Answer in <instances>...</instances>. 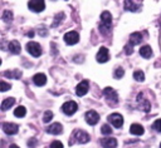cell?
<instances>
[{"instance_id": "obj_1", "label": "cell", "mask_w": 161, "mask_h": 148, "mask_svg": "<svg viewBox=\"0 0 161 148\" xmlns=\"http://www.w3.org/2000/svg\"><path fill=\"white\" fill-rule=\"evenodd\" d=\"M98 29L101 31V34L103 35H108L111 33V29H112V15L109 11H103L101 14V21H99V25H98Z\"/></svg>"}, {"instance_id": "obj_2", "label": "cell", "mask_w": 161, "mask_h": 148, "mask_svg": "<svg viewBox=\"0 0 161 148\" xmlns=\"http://www.w3.org/2000/svg\"><path fill=\"white\" fill-rule=\"evenodd\" d=\"M91 139L89 134L82 129H75L69 139V145H73L74 143H80V144H84V143H88Z\"/></svg>"}, {"instance_id": "obj_3", "label": "cell", "mask_w": 161, "mask_h": 148, "mask_svg": "<svg viewBox=\"0 0 161 148\" xmlns=\"http://www.w3.org/2000/svg\"><path fill=\"white\" fill-rule=\"evenodd\" d=\"M103 94H104V97L107 99V103L109 105H114V104L118 103V94L113 88H111V87L104 88L103 89Z\"/></svg>"}, {"instance_id": "obj_4", "label": "cell", "mask_w": 161, "mask_h": 148, "mask_svg": "<svg viewBox=\"0 0 161 148\" xmlns=\"http://www.w3.org/2000/svg\"><path fill=\"white\" fill-rule=\"evenodd\" d=\"M136 100H137V104H138L140 109H142L145 113H148V112H150V109H151V103H150V100H148L147 98H145L143 93H138Z\"/></svg>"}, {"instance_id": "obj_5", "label": "cell", "mask_w": 161, "mask_h": 148, "mask_svg": "<svg viewBox=\"0 0 161 148\" xmlns=\"http://www.w3.org/2000/svg\"><path fill=\"white\" fill-rule=\"evenodd\" d=\"M26 50H28V53H29L30 55H33V56H35V58L40 56L42 53H43L40 45H39L36 41H29V43L26 44Z\"/></svg>"}, {"instance_id": "obj_6", "label": "cell", "mask_w": 161, "mask_h": 148, "mask_svg": "<svg viewBox=\"0 0 161 148\" xmlns=\"http://www.w3.org/2000/svg\"><path fill=\"white\" fill-rule=\"evenodd\" d=\"M28 8L34 13H42L45 9V3L44 0H29Z\"/></svg>"}, {"instance_id": "obj_7", "label": "cell", "mask_w": 161, "mask_h": 148, "mask_svg": "<svg viewBox=\"0 0 161 148\" xmlns=\"http://www.w3.org/2000/svg\"><path fill=\"white\" fill-rule=\"evenodd\" d=\"M77 109H78V104H77L75 102H73V100L65 102V103L62 105V110H63V113L67 114V115L74 114V113L77 112Z\"/></svg>"}, {"instance_id": "obj_8", "label": "cell", "mask_w": 161, "mask_h": 148, "mask_svg": "<svg viewBox=\"0 0 161 148\" xmlns=\"http://www.w3.org/2000/svg\"><path fill=\"white\" fill-rule=\"evenodd\" d=\"M63 39H64L65 44H68V45H74V44H77V43L79 41V34H78L77 31H68V33L64 34Z\"/></svg>"}, {"instance_id": "obj_9", "label": "cell", "mask_w": 161, "mask_h": 148, "mask_svg": "<svg viewBox=\"0 0 161 148\" xmlns=\"http://www.w3.org/2000/svg\"><path fill=\"white\" fill-rule=\"evenodd\" d=\"M108 122L114 127V128H121L122 124H123V117L118 113H112L108 115Z\"/></svg>"}, {"instance_id": "obj_10", "label": "cell", "mask_w": 161, "mask_h": 148, "mask_svg": "<svg viewBox=\"0 0 161 148\" xmlns=\"http://www.w3.org/2000/svg\"><path fill=\"white\" fill-rule=\"evenodd\" d=\"M108 59H109V51H108V49L106 46H101L99 50H98V53H97V55H96V60L98 63H106V61H108Z\"/></svg>"}, {"instance_id": "obj_11", "label": "cell", "mask_w": 161, "mask_h": 148, "mask_svg": "<svg viewBox=\"0 0 161 148\" xmlns=\"http://www.w3.org/2000/svg\"><path fill=\"white\" fill-rule=\"evenodd\" d=\"M1 128L4 130V133L9 134V135H13V134H16L19 132V127L18 124H14V123H3L1 124Z\"/></svg>"}, {"instance_id": "obj_12", "label": "cell", "mask_w": 161, "mask_h": 148, "mask_svg": "<svg viewBox=\"0 0 161 148\" xmlns=\"http://www.w3.org/2000/svg\"><path fill=\"white\" fill-rule=\"evenodd\" d=\"M84 117H86V122H87L89 125H94V124H97L98 120H99V115H98V113H97L96 110H88Z\"/></svg>"}, {"instance_id": "obj_13", "label": "cell", "mask_w": 161, "mask_h": 148, "mask_svg": "<svg viewBox=\"0 0 161 148\" xmlns=\"http://www.w3.org/2000/svg\"><path fill=\"white\" fill-rule=\"evenodd\" d=\"M88 88H89V83H88V80H83V82H80V83L77 85V89H75L77 95H78V97H83V95H86L87 92H88Z\"/></svg>"}, {"instance_id": "obj_14", "label": "cell", "mask_w": 161, "mask_h": 148, "mask_svg": "<svg viewBox=\"0 0 161 148\" xmlns=\"http://www.w3.org/2000/svg\"><path fill=\"white\" fill-rule=\"evenodd\" d=\"M142 34L141 33H138V31H135V33H132L131 35H130V39H128V44L131 45V46H133V45H137V44H140L141 41H142Z\"/></svg>"}, {"instance_id": "obj_15", "label": "cell", "mask_w": 161, "mask_h": 148, "mask_svg": "<svg viewBox=\"0 0 161 148\" xmlns=\"http://www.w3.org/2000/svg\"><path fill=\"white\" fill-rule=\"evenodd\" d=\"M101 144L103 148H117V139L116 138H102Z\"/></svg>"}, {"instance_id": "obj_16", "label": "cell", "mask_w": 161, "mask_h": 148, "mask_svg": "<svg viewBox=\"0 0 161 148\" xmlns=\"http://www.w3.org/2000/svg\"><path fill=\"white\" fill-rule=\"evenodd\" d=\"M63 132V127H62V124L60 123H53V124H50L48 128H47V133H49V134H60Z\"/></svg>"}, {"instance_id": "obj_17", "label": "cell", "mask_w": 161, "mask_h": 148, "mask_svg": "<svg viewBox=\"0 0 161 148\" xmlns=\"http://www.w3.org/2000/svg\"><path fill=\"white\" fill-rule=\"evenodd\" d=\"M123 8L126 11H132V13H136L140 10V5L135 4L132 0H125L123 1Z\"/></svg>"}, {"instance_id": "obj_18", "label": "cell", "mask_w": 161, "mask_h": 148, "mask_svg": "<svg viewBox=\"0 0 161 148\" xmlns=\"http://www.w3.org/2000/svg\"><path fill=\"white\" fill-rule=\"evenodd\" d=\"M8 49L11 54H19L21 51V48H20V43L18 40H13L8 44Z\"/></svg>"}, {"instance_id": "obj_19", "label": "cell", "mask_w": 161, "mask_h": 148, "mask_svg": "<svg viewBox=\"0 0 161 148\" xmlns=\"http://www.w3.org/2000/svg\"><path fill=\"white\" fill-rule=\"evenodd\" d=\"M33 82H34L35 85L42 87V85H44V84L47 83V77H45V74H43V73H38V74H35V75L33 77Z\"/></svg>"}, {"instance_id": "obj_20", "label": "cell", "mask_w": 161, "mask_h": 148, "mask_svg": "<svg viewBox=\"0 0 161 148\" xmlns=\"http://www.w3.org/2000/svg\"><path fill=\"white\" fill-rule=\"evenodd\" d=\"M143 132H145V129H143V127H142L141 124L135 123V124H132V125L130 127V133H131V134H135V135H142Z\"/></svg>"}, {"instance_id": "obj_21", "label": "cell", "mask_w": 161, "mask_h": 148, "mask_svg": "<svg viewBox=\"0 0 161 148\" xmlns=\"http://www.w3.org/2000/svg\"><path fill=\"white\" fill-rule=\"evenodd\" d=\"M140 55H141L142 58H145V59L151 58V55H152V49H151V46H150V45H143V46H141V48H140Z\"/></svg>"}, {"instance_id": "obj_22", "label": "cell", "mask_w": 161, "mask_h": 148, "mask_svg": "<svg viewBox=\"0 0 161 148\" xmlns=\"http://www.w3.org/2000/svg\"><path fill=\"white\" fill-rule=\"evenodd\" d=\"M14 103H15V98H13V97H9V98L4 99L3 103H1V110H3V112L8 110L10 107L14 105Z\"/></svg>"}, {"instance_id": "obj_23", "label": "cell", "mask_w": 161, "mask_h": 148, "mask_svg": "<svg viewBox=\"0 0 161 148\" xmlns=\"http://www.w3.org/2000/svg\"><path fill=\"white\" fill-rule=\"evenodd\" d=\"M4 77L13 78V79H20L21 71L18 70V69H15V70H6V71H4Z\"/></svg>"}, {"instance_id": "obj_24", "label": "cell", "mask_w": 161, "mask_h": 148, "mask_svg": "<svg viewBox=\"0 0 161 148\" xmlns=\"http://www.w3.org/2000/svg\"><path fill=\"white\" fill-rule=\"evenodd\" d=\"M25 114H26V109H25L23 105H19V107L15 108V110H14V115L18 117V118H23Z\"/></svg>"}, {"instance_id": "obj_25", "label": "cell", "mask_w": 161, "mask_h": 148, "mask_svg": "<svg viewBox=\"0 0 161 148\" xmlns=\"http://www.w3.org/2000/svg\"><path fill=\"white\" fill-rule=\"evenodd\" d=\"M64 13H58L57 15H55V18H54V23L52 24V28H55V26H58L62 21H63V19H64Z\"/></svg>"}, {"instance_id": "obj_26", "label": "cell", "mask_w": 161, "mask_h": 148, "mask_svg": "<svg viewBox=\"0 0 161 148\" xmlns=\"http://www.w3.org/2000/svg\"><path fill=\"white\" fill-rule=\"evenodd\" d=\"M11 20H13V13H11L10 10H5V11L3 13V21L10 23Z\"/></svg>"}, {"instance_id": "obj_27", "label": "cell", "mask_w": 161, "mask_h": 148, "mask_svg": "<svg viewBox=\"0 0 161 148\" xmlns=\"http://www.w3.org/2000/svg\"><path fill=\"white\" fill-rule=\"evenodd\" d=\"M133 78H135L136 82H143V80H145V74H143V71H141V70H136V71L133 73Z\"/></svg>"}, {"instance_id": "obj_28", "label": "cell", "mask_w": 161, "mask_h": 148, "mask_svg": "<svg viewBox=\"0 0 161 148\" xmlns=\"http://www.w3.org/2000/svg\"><path fill=\"white\" fill-rule=\"evenodd\" d=\"M52 119H53V112L47 110V112L44 113V115H43V122H44V123H48V122H50Z\"/></svg>"}, {"instance_id": "obj_29", "label": "cell", "mask_w": 161, "mask_h": 148, "mask_svg": "<svg viewBox=\"0 0 161 148\" xmlns=\"http://www.w3.org/2000/svg\"><path fill=\"white\" fill-rule=\"evenodd\" d=\"M123 75H125V70H123L122 68H117V69L114 70V73H113V77H114L116 79H121Z\"/></svg>"}, {"instance_id": "obj_30", "label": "cell", "mask_w": 161, "mask_h": 148, "mask_svg": "<svg viewBox=\"0 0 161 148\" xmlns=\"http://www.w3.org/2000/svg\"><path fill=\"white\" fill-rule=\"evenodd\" d=\"M101 132H102V134L108 135V134H111V133H112V128H111L108 124H103V125H102V128H101Z\"/></svg>"}, {"instance_id": "obj_31", "label": "cell", "mask_w": 161, "mask_h": 148, "mask_svg": "<svg viewBox=\"0 0 161 148\" xmlns=\"http://www.w3.org/2000/svg\"><path fill=\"white\" fill-rule=\"evenodd\" d=\"M152 128H153L156 132L161 133V119H157V120H155V122H153V124H152Z\"/></svg>"}, {"instance_id": "obj_32", "label": "cell", "mask_w": 161, "mask_h": 148, "mask_svg": "<svg viewBox=\"0 0 161 148\" xmlns=\"http://www.w3.org/2000/svg\"><path fill=\"white\" fill-rule=\"evenodd\" d=\"M0 87H1V88H0V90H1V92H6V90H9V89L11 88V85H10V84H8V83H5L4 80H1Z\"/></svg>"}, {"instance_id": "obj_33", "label": "cell", "mask_w": 161, "mask_h": 148, "mask_svg": "<svg viewBox=\"0 0 161 148\" xmlns=\"http://www.w3.org/2000/svg\"><path fill=\"white\" fill-rule=\"evenodd\" d=\"M49 148H63V144H62V142H59V140H54V142L49 145Z\"/></svg>"}, {"instance_id": "obj_34", "label": "cell", "mask_w": 161, "mask_h": 148, "mask_svg": "<svg viewBox=\"0 0 161 148\" xmlns=\"http://www.w3.org/2000/svg\"><path fill=\"white\" fill-rule=\"evenodd\" d=\"M125 53H126L127 55H131V54L133 53V49H132V46H131L130 44H126V45H125Z\"/></svg>"}, {"instance_id": "obj_35", "label": "cell", "mask_w": 161, "mask_h": 148, "mask_svg": "<svg viewBox=\"0 0 161 148\" xmlns=\"http://www.w3.org/2000/svg\"><path fill=\"white\" fill-rule=\"evenodd\" d=\"M28 145H29L30 148H35V145H36V139H35V138H30V139L28 140Z\"/></svg>"}, {"instance_id": "obj_36", "label": "cell", "mask_w": 161, "mask_h": 148, "mask_svg": "<svg viewBox=\"0 0 161 148\" xmlns=\"http://www.w3.org/2000/svg\"><path fill=\"white\" fill-rule=\"evenodd\" d=\"M39 34H40V35H45V34H47V30H45V29H43L42 31L39 30Z\"/></svg>"}, {"instance_id": "obj_37", "label": "cell", "mask_w": 161, "mask_h": 148, "mask_svg": "<svg viewBox=\"0 0 161 148\" xmlns=\"http://www.w3.org/2000/svg\"><path fill=\"white\" fill-rule=\"evenodd\" d=\"M26 35H28V36H30V38H31V36H33V35H34V31H29V33H28V34H26Z\"/></svg>"}, {"instance_id": "obj_38", "label": "cell", "mask_w": 161, "mask_h": 148, "mask_svg": "<svg viewBox=\"0 0 161 148\" xmlns=\"http://www.w3.org/2000/svg\"><path fill=\"white\" fill-rule=\"evenodd\" d=\"M9 148H19V147H18L16 144H10V147H9Z\"/></svg>"}, {"instance_id": "obj_39", "label": "cell", "mask_w": 161, "mask_h": 148, "mask_svg": "<svg viewBox=\"0 0 161 148\" xmlns=\"http://www.w3.org/2000/svg\"><path fill=\"white\" fill-rule=\"evenodd\" d=\"M160 148H161V144H160Z\"/></svg>"}]
</instances>
